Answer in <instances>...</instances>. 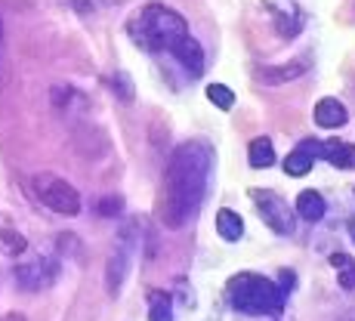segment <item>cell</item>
Instances as JSON below:
<instances>
[{"instance_id": "cell-18", "label": "cell", "mask_w": 355, "mask_h": 321, "mask_svg": "<svg viewBox=\"0 0 355 321\" xmlns=\"http://www.w3.org/2000/svg\"><path fill=\"white\" fill-rule=\"evenodd\" d=\"M148 321H173V300L164 290L148 293Z\"/></svg>"}, {"instance_id": "cell-8", "label": "cell", "mask_w": 355, "mask_h": 321, "mask_svg": "<svg viewBox=\"0 0 355 321\" xmlns=\"http://www.w3.org/2000/svg\"><path fill=\"white\" fill-rule=\"evenodd\" d=\"M263 6L272 16V22H275V28L284 40H293L300 31H303L306 16H303L297 0H263Z\"/></svg>"}, {"instance_id": "cell-9", "label": "cell", "mask_w": 355, "mask_h": 321, "mask_svg": "<svg viewBox=\"0 0 355 321\" xmlns=\"http://www.w3.org/2000/svg\"><path fill=\"white\" fill-rule=\"evenodd\" d=\"M170 56L186 68L189 78H201L204 74V46L198 44L192 34H186V37L176 40V44L170 46Z\"/></svg>"}, {"instance_id": "cell-25", "label": "cell", "mask_w": 355, "mask_h": 321, "mask_svg": "<svg viewBox=\"0 0 355 321\" xmlns=\"http://www.w3.org/2000/svg\"><path fill=\"white\" fill-rule=\"evenodd\" d=\"M0 44H3V22H0Z\"/></svg>"}, {"instance_id": "cell-12", "label": "cell", "mask_w": 355, "mask_h": 321, "mask_svg": "<svg viewBox=\"0 0 355 321\" xmlns=\"http://www.w3.org/2000/svg\"><path fill=\"white\" fill-rule=\"evenodd\" d=\"M318 161H327L340 170H349V167H355V146L352 142H343V139H327V142H322Z\"/></svg>"}, {"instance_id": "cell-3", "label": "cell", "mask_w": 355, "mask_h": 321, "mask_svg": "<svg viewBox=\"0 0 355 321\" xmlns=\"http://www.w3.org/2000/svg\"><path fill=\"white\" fill-rule=\"evenodd\" d=\"M229 306L244 315H278L288 303V293L278 288L272 278H263L257 272H238L226 284Z\"/></svg>"}, {"instance_id": "cell-20", "label": "cell", "mask_w": 355, "mask_h": 321, "mask_svg": "<svg viewBox=\"0 0 355 321\" xmlns=\"http://www.w3.org/2000/svg\"><path fill=\"white\" fill-rule=\"evenodd\" d=\"M121 210H124V201H121L118 195L99 198V204H96V214H99V216H118Z\"/></svg>"}, {"instance_id": "cell-23", "label": "cell", "mask_w": 355, "mask_h": 321, "mask_svg": "<svg viewBox=\"0 0 355 321\" xmlns=\"http://www.w3.org/2000/svg\"><path fill=\"white\" fill-rule=\"evenodd\" d=\"M0 321H25V315H19V312H10V315H3Z\"/></svg>"}, {"instance_id": "cell-6", "label": "cell", "mask_w": 355, "mask_h": 321, "mask_svg": "<svg viewBox=\"0 0 355 321\" xmlns=\"http://www.w3.org/2000/svg\"><path fill=\"white\" fill-rule=\"evenodd\" d=\"M133 248H136V235H133V225H124L118 232V241H114V250L108 257L105 266V288L112 297H118L121 288L127 281V272H130V259H133Z\"/></svg>"}, {"instance_id": "cell-5", "label": "cell", "mask_w": 355, "mask_h": 321, "mask_svg": "<svg viewBox=\"0 0 355 321\" xmlns=\"http://www.w3.org/2000/svg\"><path fill=\"white\" fill-rule=\"evenodd\" d=\"M250 198H254L259 220L269 225L275 235H293V229H297V214H293V207L282 195L272 192V189H254Z\"/></svg>"}, {"instance_id": "cell-1", "label": "cell", "mask_w": 355, "mask_h": 321, "mask_svg": "<svg viewBox=\"0 0 355 321\" xmlns=\"http://www.w3.org/2000/svg\"><path fill=\"white\" fill-rule=\"evenodd\" d=\"M214 170V148L204 139H189L173 148L164 170L161 186V223L167 229H182L201 210Z\"/></svg>"}, {"instance_id": "cell-13", "label": "cell", "mask_w": 355, "mask_h": 321, "mask_svg": "<svg viewBox=\"0 0 355 321\" xmlns=\"http://www.w3.org/2000/svg\"><path fill=\"white\" fill-rule=\"evenodd\" d=\"M324 210H327V204H324L322 192H315V189L300 192L297 204H293V214H297L300 220H306V223H322L324 220Z\"/></svg>"}, {"instance_id": "cell-15", "label": "cell", "mask_w": 355, "mask_h": 321, "mask_svg": "<svg viewBox=\"0 0 355 321\" xmlns=\"http://www.w3.org/2000/svg\"><path fill=\"white\" fill-rule=\"evenodd\" d=\"M303 71H306V65L303 62H291V65H278V68H259V84H269V87H275V84H291V80H297V78H303Z\"/></svg>"}, {"instance_id": "cell-19", "label": "cell", "mask_w": 355, "mask_h": 321, "mask_svg": "<svg viewBox=\"0 0 355 321\" xmlns=\"http://www.w3.org/2000/svg\"><path fill=\"white\" fill-rule=\"evenodd\" d=\"M207 99L214 102L220 112H232V108H235V90H229L226 84H210L207 87Z\"/></svg>"}, {"instance_id": "cell-2", "label": "cell", "mask_w": 355, "mask_h": 321, "mask_svg": "<svg viewBox=\"0 0 355 321\" xmlns=\"http://www.w3.org/2000/svg\"><path fill=\"white\" fill-rule=\"evenodd\" d=\"M127 31L146 53H170V46L189 34V22L164 3H146L127 22Z\"/></svg>"}, {"instance_id": "cell-7", "label": "cell", "mask_w": 355, "mask_h": 321, "mask_svg": "<svg viewBox=\"0 0 355 321\" xmlns=\"http://www.w3.org/2000/svg\"><path fill=\"white\" fill-rule=\"evenodd\" d=\"M59 278V263L50 257H31L28 263L16 266V284L22 290H44L56 284Z\"/></svg>"}, {"instance_id": "cell-22", "label": "cell", "mask_w": 355, "mask_h": 321, "mask_svg": "<svg viewBox=\"0 0 355 321\" xmlns=\"http://www.w3.org/2000/svg\"><path fill=\"white\" fill-rule=\"evenodd\" d=\"M0 241L10 244V254H22V250L28 248V244H25V238H19L16 232H3V235H0Z\"/></svg>"}, {"instance_id": "cell-17", "label": "cell", "mask_w": 355, "mask_h": 321, "mask_svg": "<svg viewBox=\"0 0 355 321\" xmlns=\"http://www.w3.org/2000/svg\"><path fill=\"white\" fill-rule=\"evenodd\" d=\"M331 266L337 269V284L343 290H355V257L349 254H331Z\"/></svg>"}, {"instance_id": "cell-21", "label": "cell", "mask_w": 355, "mask_h": 321, "mask_svg": "<svg viewBox=\"0 0 355 321\" xmlns=\"http://www.w3.org/2000/svg\"><path fill=\"white\" fill-rule=\"evenodd\" d=\"M108 84H112L114 90H118V96L124 99V102L133 99V84H130L127 74H114V78H108Z\"/></svg>"}, {"instance_id": "cell-4", "label": "cell", "mask_w": 355, "mask_h": 321, "mask_svg": "<svg viewBox=\"0 0 355 321\" xmlns=\"http://www.w3.org/2000/svg\"><path fill=\"white\" fill-rule=\"evenodd\" d=\"M31 192L46 210L59 216H78L80 214V195L71 182H65L56 173H37L31 176Z\"/></svg>"}, {"instance_id": "cell-10", "label": "cell", "mask_w": 355, "mask_h": 321, "mask_svg": "<svg viewBox=\"0 0 355 321\" xmlns=\"http://www.w3.org/2000/svg\"><path fill=\"white\" fill-rule=\"evenodd\" d=\"M318 152H322V139H303L288 158H284V173L288 176H306L312 167H315Z\"/></svg>"}, {"instance_id": "cell-14", "label": "cell", "mask_w": 355, "mask_h": 321, "mask_svg": "<svg viewBox=\"0 0 355 321\" xmlns=\"http://www.w3.org/2000/svg\"><path fill=\"white\" fill-rule=\"evenodd\" d=\"M216 235H220L223 241H241V235H244L241 214H235V210H229V207L216 210Z\"/></svg>"}, {"instance_id": "cell-24", "label": "cell", "mask_w": 355, "mask_h": 321, "mask_svg": "<svg viewBox=\"0 0 355 321\" xmlns=\"http://www.w3.org/2000/svg\"><path fill=\"white\" fill-rule=\"evenodd\" d=\"M349 238H352V241H355V216H352V220H349Z\"/></svg>"}, {"instance_id": "cell-11", "label": "cell", "mask_w": 355, "mask_h": 321, "mask_svg": "<svg viewBox=\"0 0 355 321\" xmlns=\"http://www.w3.org/2000/svg\"><path fill=\"white\" fill-rule=\"evenodd\" d=\"M315 124L318 127H324V130H334V127H343L346 121H349V112H346V105L340 99H334V96H324V99H318L315 102Z\"/></svg>"}, {"instance_id": "cell-16", "label": "cell", "mask_w": 355, "mask_h": 321, "mask_svg": "<svg viewBox=\"0 0 355 321\" xmlns=\"http://www.w3.org/2000/svg\"><path fill=\"white\" fill-rule=\"evenodd\" d=\"M248 164L254 170H266L275 164V146H272L269 136H257V139L248 146Z\"/></svg>"}]
</instances>
